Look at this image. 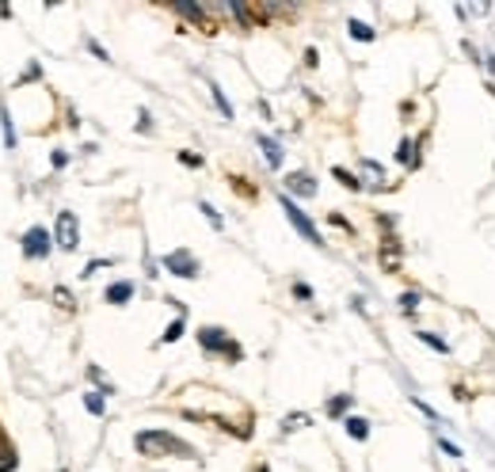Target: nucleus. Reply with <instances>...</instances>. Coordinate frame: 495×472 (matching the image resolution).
<instances>
[{
  "label": "nucleus",
  "mask_w": 495,
  "mask_h": 472,
  "mask_svg": "<svg viewBox=\"0 0 495 472\" xmlns=\"http://www.w3.org/2000/svg\"><path fill=\"white\" fill-rule=\"evenodd\" d=\"M343 427H347V434H351L354 442H366V438H370V423L362 419V415H347Z\"/></svg>",
  "instance_id": "obj_9"
},
{
  "label": "nucleus",
  "mask_w": 495,
  "mask_h": 472,
  "mask_svg": "<svg viewBox=\"0 0 495 472\" xmlns=\"http://www.w3.org/2000/svg\"><path fill=\"white\" fill-rule=\"evenodd\" d=\"M0 126H4V145L15 149V129H12V118H8V107H0Z\"/></svg>",
  "instance_id": "obj_16"
},
{
  "label": "nucleus",
  "mask_w": 495,
  "mask_h": 472,
  "mask_svg": "<svg viewBox=\"0 0 495 472\" xmlns=\"http://www.w3.org/2000/svg\"><path fill=\"white\" fill-rule=\"evenodd\" d=\"M351 404H354V400H351V396H336V400H331V404H328V411H331V415H343L347 408H351Z\"/></svg>",
  "instance_id": "obj_22"
},
{
  "label": "nucleus",
  "mask_w": 495,
  "mask_h": 472,
  "mask_svg": "<svg viewBox=\"0 0 495 472\" xmlns=\"http://www.w3.org/2000/svg\"><path fill=\"white\" fill-rule=\"evenodd\" d=\"M164 271L180 274V278H198V259L191 251H172V255H164Z\"/></svg>",
  "instance_id": "obj_6"
},
{
  "label": "nucleus",
  "mask_w": 495,
  "mask_h": 472,
  "mask_svg": "<svg viewBox=\"0 0 495 472\" xmlns=\"http://www.w3.org/2000/svg\"><path fill=\"white\" fill-rule=\"evenodd\" d=\"M488 88H492V95H495V84H488Z\"/></svg>",
  "instance_id": "obj_28"
},
{
  "label": "nucleus",
  "mask_w": 495,
  "mask_h": 472,
  "mask_svg": "<svg viewBox=\"0 0 495 472\" xmlns=\"http://www.w3.org/2000/svg\"><path fill=\"white\" fill-rule=\"evenodd\" d=\"M347 31H351V38H359V42H373V38H377V35H373V27H370V23H362V19H351V23H347Z\"/></svg>",
  "instance_id": "obj_13"
},
{
  "label": "nucleus",
  "mask_w": 495,
  "mask_h": 472,
  "mask_svg": "<svg viewBox=\"0 0 495 472\" xmlns=\"http://www.w3.org/2000/svg\"><path fill=\"white\" fill-rule=\"evenodd\" d=\"M294 294H297V297H301V301H309V297H313V290H309V286H305V282H297V286H294Z\"/></svg>",
  "instance_id": "obj_26"
},
{
  "label": "nucleus",
  "mask_w": 495,
  "mask_h": 472,
  "mask_svg": "<svg viewBox=\"0 0 495 472\" xmlns=\"http://www.w3.org/2000/svg\"><path fill=\"white\" fill-rule=\"evenodd\" d=\"M134 446L145 457H160V453H172V457H194V446H187L183 438L168 434V430H141L134 438Z\"/></svg>",
  "instance_id": "obj_1"
},
{
  "label": "nucleus",
  "mask_w": 495,
  "mask_h": 472,
  "mask_svg": "<svg viewBox=\"0 0 495 472\" xmlns=\"http://www.w3.org/2000/svg\"><path fill=\"white\" fill-rule=\"evenodd\" d=\"M301 423H305V415H290V419L282 423V430H294V427H301Z\"/></svg>",
  "instance_id": "obj_25"
},
{
  "label": "nucleus",
  "mask_w": 495,
  "mask_h": 472,
  "mask_svg": "<svg viewBox=\"0 0 495 472\" xmlns=\"http://www.w3.org/2000/svg\"><path fill=\"white\" fill-rule=\"evenodd\" d=\"M259 472H267V465H263V469H259Z\"/></svg>",
  "instance_id": "obj_29"
},
{
  "label": "nucleus",
  "mask_w": 495,
  "mask_h": 472,
  "mask_svg": "<svg viewBox=\"0 0 495 472\" xmlns=\"http://www.w3.org/2000/svg\"><path fill=\"white\" fill-rule=\"evenodd\" d=\"M210 95H214V103H217V111H221V115H225V118H233V103H229V100H225V92H221V88H217V84H214V80H210Z\"/></svg>",
  "instance_id": "obj_14"
},
{
  "label": "nucleus",
  "mask_w": 495,
  "mask_h": 472,
  "mask_svg": "<svg viewBox=\"0 0 495 472\" xmlns=\"http://www.w3.org/2000/svg\"><path fill=\"white\" fill-rule=\"evenodd\" d=\"M129 297H134V282H115V286H107V301H111V305H126Z\"/></svg>",
  "instance_id": "obj_10"
},
{
  "label": "nucleus",
  "mask_w": 495,
  "mask_h": 472,
  "mask_svg": "<svg viewBox=\"0 0 495 472\" xmlns=\"http://www.w3.org/2000/svg\"><path fill=\"white\" fill-rule=\"evenodd\" d=\"M50 233L42 229V225H35V229H27V236H23V255L27 259H46L50 255Z\"/></svg>",
  "instance_id": "obj_4"
},
{
  "label": "nucleus",
  "mask_w": 495,
  "mask_h": 472,
  "mask_svg": "<svg viewBox=\"0 0 495 472\" xmlns=\"http://www.w3.org/2000/svg\"><path fill=\"white\" fill-rule=\"evenodd\" d=\"M438 450H442L446 457H453V461L465 457V453H461V446H457V442H450V438H438Z\"/></svg>",
  "instance_id": "obj_18"
},
{
  "label": "nucleus",
  "mask_w": 495,
  "mask_h": 472,
  "mask_svg": "<svg viewBox=\"0 0 495 472\" xmlns=\"http://www.w3.org/2000/svg\"><path fill=\"white\" fill-rule=\"evenodd\" d=\"M198 210H202V214H206V217H210V221H214V229H221V217H217V210H214V206H210V202H202V206H198Z\"/></svg>",
  "instance_id": "obj_23"
},
{
  "label": "nucleus",
  "mask_w": 495,
  "mask_h": 472,
  "mask_svg": "<svg viewBox=\"0 0 495 472\" xmlns=\"http://www.w3.org/2000/svg\"><path fill=\"white\" fill-rule=\"evenodd\" d=\"M84 408L92 411V415H103V396H100V393H88V396H84Z\"/></svg>",
  "instance_id": "obj_19"
},
{
  "label": "nucleus",
  "mask_w": 495,
  "mask_h": 472,
  "mask_svg": "<svg viewBox=\"0 0 495 472\" xmlns=\"http://www.w3.org/2000/svg\"><path fill=\"white\" fill-rule=\"evenodd\" d=\"M54 240H58L65 251H77V244H80V225H77V217H72L69 210H61V214H58V236H54Z\"/></svg>",
  "instance_id": "obj_5"
},
{
  "label": "nucleus",
  "mask_w": 495,
  "mask_h": 472,
  "mask_svg": "<svg viewBox=\"0 0 495 472\" xmlns=\"http://www.w3.org/2000/svg\"><path fill=\"white\" fill-rule=\"evenodd\" d=\"M286 187H290L294 194H301V198H313V194H316V183H313L309 172H290V175H286Z\"/></svg>",
  "instance_id": "obj_7"
},
{
  "label": "nucleus",
  "mask_w": 495,
  "mask_h": 472,
  "mask_svg": "<svg viewBox=\"0 0 495 472\" xmlns=\"http://www.w3.org/2000/svg\"><path fill=\"white\" fill-rule=\"evenodd\" d=\"M198 343L206 347V351H221V354H229V358H240V354H244L221 328H202V331H198Z\"/></svg>",
  "instance_id": "obj_3"
},
{
  "label": "nucleus",
  "mask_w": 495,
  "mask_h": 472,
  "mask_svg": "<svg viewBox=\"0 0 495 472\" xmlns=\"http://www.w3.org/2000/svg\"><path fill=\"white\" fill-rule=\"evenodd\" d=\"M256 145L263 149V157H267V164L271 168H282V145L274 141V137H267V134H259L256 137Z\"/></svg>",
  "instance_id": "obj_8"
},
{
  "label": "nucleus",
  "mask_w": 495,
  "mask_h": 472,
  "mask_svg": "<svg viewBox=\"0 0 495 472\" xmlns=\"http://www.w3.org/2000/svg\"><path fill=\"white\" fill-rule=\"evenodd\" d=\"M331 175H336L339 183L347 187V191H362V179H359V175H351V172H347V168H336V172H331Z\"/></svg>",
  "instance_id": "obj_15"
},
{
  "label": "nucleus",
  "mask_w": 495,
  "mask_h": 472,
  "mask_svg": "<svg viewBox=\"0 0 495 472\" xmlns=\"http://www.w3.org/2000/svg\"><path fill=\"white\" fill-rule=\"evenodd\" d=\"M88 46H92V54H95V58H100V61H111V58H107V50H103L100 42H88Z\"/></svg>",
  "instance_id": "obj_27"
},
{
  "label": "nucleus",
  "mask_w": 495,
  "mask_h": 472,
  "mask_svg": "<svg viewBox=\"0 0 495 472\" xmlns=\"http://www.w3.org/2000/svg\"><path fill=\"white\" fill-rule=\"evenodd\" d=\"M180 336H183V320H172V324H168V331H164L160 339H164V343H175Z\"/></svg>",
  "instance_id": "obj_20"
},
{
  "label": "nucleus",
  "mask_w": 495,
  "mask_h": 472,
  "mask_svg": "<svg viewBox=\"0 0 495 472\" xmlns=\"http://www.w3.org/2000/svg\"><path fill=\"white\" fill-rule=\"evenodd\" d=\"M419 301H423V297H419V290H408V294H400V308L411 316V313L419 308Z\"/></svg>",
  "instance_id": "obj_17"
},
{
  "label": "nucleus",
  "mask_w": 495,
  "mask_h": 472,
  "mask_svg": "<svg viewBox=\"0 0 495 472\" xmlns=\"http://www.w3.org/2000/svg\"><path fill=\"white\" fill-rule=\"evenodd\" d=\"M396 160H400V164H408V168H419V145L416 141H400Z\"/></svg>",
  "instance_id": "obj_11"
},
{
  "label": "nucleus",
  "mask_w": 495,
  "mask_h": 472,
  "mask_svg": "<svg viewBox=\"0 0 495 472\" xmlns=\"http://www.w3.org/2000/svg\"><path fill=\"white\" fill-rule=\"evenodd\" d=\"M180 160H183V164H187V168H202V157H194V152H183V157H180Z\"/></svg>",
  "instance_id": "obj_24"
},
{
  "label": "nucleus",
  "mask_w": 495,
  "mask_h": 472,
  "mask_svg": "<svg viewBox=\"0 0 495 472\" xmlns=\"http://www.w3.org/2000/svg\"><path fill=\"white\" fill-rule=\"evenodd\" d=\"M175 12H180V15H187V19H202V15H206L198 4H175Z\"/></svg>",
  "instance_id": "obj_21"
},
{
  "label": "nucleus",
  "mask_w": 495,
  "mask_h": 472,
  "mask_svg": "<svg viewBox=\"0 0 495 472\" xmlns=\"http://www.w3.org/2000/svg\"><path fill=\"white\" fill-rule=\"evenodd\" d=\"M278 206H282V210H286V221H290V225H294V229H297V233H301V236H305V240H309V244H316V248H320V244H324V240H320V233H316V225L309 221V217H305V210H301V206H297V202H294V198H290V194H278Z\"/></svg>",
  "instance_id": "obj_2"
},
{
  "label": "nucleus",
  "mask_w": 495,
  "mask_h": 472,
  "mask_svg": "<svg viewBox=\"0 0 495 472\" xmlns=\"http://www.w3.org/2000/svg\"><path fill=\"white\" fill-rule=\"evenodd\" d=\"M416 339H419V343H427V347H431V351H438V354H453V347L446 343V339H438L434 331H416Z\"/></svg>",
  "instance_id": "obj_12"
}]
</instances>
